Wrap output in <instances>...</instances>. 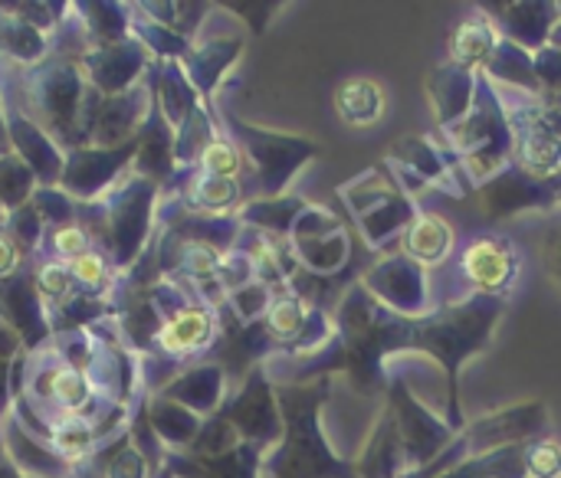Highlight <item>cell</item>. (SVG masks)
Here are the masks:
<instances>
[{
  "mask_svg": "<svg viewBox=\"0 0 561 478\" xmlns=\"http://www.w3.org/2000/svg\"><path fill=\"white\" fill-rule=\"evenodd\" d=\"M329 390V377L302 387H276L283 440L279 450L266 459V473L273 478H358L355 466L335 459L319 430V410L325 407Z\"/></svg>",
  "mask_w": 561,
  "mask_h": 478,
  "instance_id": "6da1fadb",
  "label": "cell"
},
{
  "mask_svg": "<svg viewBox=\"0 0 561 478\" xmlns=\"http://www.w3.org/2000/svg\"><path fill=\"white\" fill-rule=\"evenodd\" d=\"M391 413H394L401 450H404V476L414 473V469L431 466V456H437L450 443V436H454L401 384H394V390H391Z\"/></svg>",
  "mask_w": 561,
  "mask_h": 478,
  "instance_id": "7a4b0ae2",
  "label": "cell"
},
{
  "mask_svg": "<svg viewBox=\"0 0 561 478\" xmlns=\"http://www.w3.org/2000/svg\"><path fill=\"white\" fill-rule=\"evenodd\" d=\"M460 276L470 282L473 295H486L496 299L500 292H506L516 276H519V253L513 243L500 240V236H477L463 246L460 259H457Z\"/></svg>",
  "mask_w": 561,
  "mask_h": 478,
  "instance_id": "3957f363",
  "label": "cell"
},
{
  "mask_svg": "<svg viewBox=\"0 0 561 478\" xmlns=\"http://www.w3.org/2000/svg\"><path fill=\"white\" fill-rule=\"evenodd\" d=\"M273 397H276V390L270 387L263 371H253L247 387L240 390V397L220 417L227 423H233V430L243 436V443H253L263 450V446L283 440V413Z\"/></svg>",
  "mask_w": 561,
  "mask_h": 478,
  "instance_id": "277c9868",
  "label": "cell"
},
{
  "mask_svg": "<svg viewBox=\"0 0 561 478\" xmlns=\"http://www.w3.org/2000/svg\"><path fill=\"white\" fill-rule=\"evenodd\" d=\"M365 289L401 315H421L431 299V279L408 256H388L381 266H375V272L365 279Z\"/></svg>",
  "mask_w": 561,
  "mask_h": 478,
  "instance_id": "5b68a950",
  "label": "cell"
},
{
  "mask_svg": "<svg viewBox=\"0 0 561 478\" xmlns=\"http://www.w3.org/2000/svg\"><path fill=\"white\" fill-rule=\"evenodd\" d=\"M546 427V404H523V407H510L503 413H493L490 420H480L470 433H467V453L483 456L493 450H510L519 446L529 436H539V430Z\"/></svg>",
  "mask_w": 561,
  "mask_h": 478,
  "instance_id": "8992f818",
  "label": "cell"
},
{
  "mask_svg": "<svg viewBox=\"0 0 561 478\" xmlns=\"http://www.w3.org/2000/svg\"><path fill=\"white\" fill-rule=\"evenodd\" d=\"M243 135L250 138L247 141V151L256 158L260 171H263V184H266V194H276L289 177L293 171L316 154L312 141L306 138H279V135H260L253 128H243Z\"/></svg>",
  "mask_w": 561,
  "mask_h": 478,
  "instance_id": "52a82bcc",
  "label": "cell"
},
{
  "mask_svg": "<svg viewBox=\"0 0 561 478\" xmlns=\"http://www.w3.org/2000/svg\"><path fill=\"white\" fill-rule=\"evenodd\" d=\"M214 338V315L207 308L187 305L181 312H174L161 328L154 345L161 348V354L171 358H191L194 351H204Z\"/></svg>",
  "mask_w": 561,
  "mask_h": 478,
  "instance_id": "ba28073f",
  "label": "cell"
},
{
  "mask_svg": "<svg viewBox=\"0 0 561 478\" xmlns=\"http://www.w3.org/2000/svg\"><path fill=\"white\" fill-rule=\"evenodd\" d=\"M404 256L417 266H440L454 253V226L440 213H414L401 236Z\"/></svg>",
  "mask_w": 561,
  "mask_h": 478,
  "instance_id": "9c48e42d",
  "label": "cell"
},
{
  "mask_svg": "<svg viewBox=\"0 0 561 478\" xmlns=\"http://www.w3.org/2000/svg\"><path fill=\"white\" fill-rule=\"evenodd\" d=\"M503 39H506V36L496 30V23H493L490 16L477 13V16L463 20V23L457 26L454 39H450L454 66L470 69V72H473L477 66H490V59L496 56V49H500Z\"/></svg>",
  "mask_w": 561,
  "mask_h": 478,
  "instance_id": "30bf717a",
  "label": "cell"
},
{
  "mask_svg": "<svg viewBox=\"0 0 561 478\" xmlns=\"http://www.w3.org/2000/svg\"><path fill=\"white\" fill-rule=\"evenodd\" d=\"M385 105H388V95L375 79H348L335 92V112L342 115L345 125H355V128H368L381 121Z\"/></svg>",
  "mask_w": 561,
  "mask_h": 478,
  "instance_id": "8fae6325",
  "label": "cell"
},
{
  "mask_svg": "<svg viewBox=\"0 0 561 478\" xmlns=\"http://www.w3.org/2000/svg\"><path fill=\"white\" fill-rule=\"evenodd\" d=\"M556 7L552 3H513V7H503V13H496L510 33V43H516L519 49H539L549 36H552V20L559 13H552Z\"/></svg>",
  "mask_w": 561,
  "mask_h": 478,
  "instance_id": "7c38bea8",
  "label": "cell"
},
{
  "mask_svg": "<svg viewBox=\"0 0 561 478\" xmlns=\"http://www.w3.org/2000/svg\"><path fill=\"white\" fill-rule=\"evenodd\" d=\"M220 397H224V371L217 364L197 368L187 377H178V384L164 390V400H174L191 413H210L220 404Z\"/></svg>",
  "mask_w": 561,
  "mask_h": 478,
  "instance_id": "4fadbf2b",
  "label": "cell"
},
{
  "mask_svg": "<svg viewBox=\"0 0 561 478\" xmlns=\"http://www.w3.org/2000/svg\"><path fill=\"white\" fill-rule=\"evenodd\" d=\"M151 427L158 440H164L168 446H194L201 433V420L174 400H158L151 407Z\"/></svg>",
  "mask_w": 561,
  "mask_h": 478,
  "instance_id": "5bb4252c",
  "label": "cell"
},
{
  "mask_svg": "<svg viewBox=\"0 0 561 478\" xmlns=\"http://www.w3.org/2000/svg\"><path fill=\"white\" fill-rule=\"evenodd\" d=\"M309 315L312 308L306 305V299H296V295H283L270 305L266 312V331L270 338L276 341H299L306 335V325H309Z\"/></svg>",
  "mask_w": 561,
  "mask_h": 478,
  "instance_id": "9a60e30c",
  "label": "cell"
},
{
  "mask_svg": "<svg viewBox=\"0 0 561 478\" xmlns=\"http://www.w3.org/2000/svg\"><path fill=\"white\" fill-rule=\"evenodd\" d=\"M187 200H191V207H197V210H227V207H233V203L240 200V184L201 171V174L191 180Z\"/></svg>",
  "mask_w": 561,
  "mask_h": 478,
  "instance_id": "2e32d148",
  "label": "cell"
},
{
  "mask_svg": "<svg viewBox=\"0 0 561 478\" xmlns=\"http://www.w3.org/2000/svg\"><path fill=\"white\" fill-rule=\"evenodd\" d=\"M302 210H306L302 200H276V197H266L260 203H250L243 210V220H250V223H256L263 230H273V233H286V230L296 226V220H299Z\"/></svg>",
  "mask_w": 561,
  "mask_h": 478,
  "instance_id": "e0dca14e",
  "label": "cell"
},
{
  "mask_svg": "<svg viewBox=\"0 0 561 478\" xmlns=\"http://www.w3.org/2000/svg\"><path fill=\"white\" fill-rule=\"evenodd\" d=\"M197 164H201V171H204V174L237 180V174H240V167H243V154H240V148H237L230 138L214 135V138L207 141V148L201 151Z\"/></svg>",
  "mask_w": 561,
  "mask_h": 478,
  "instance_id": "ac0fdd59",
  "label": "cell"
},
{
  "mask_svg": "<svg viewBox=\"0 0 561 478\" xmlns=\"http://www.w3.org/2000/svg\"><path fill=\"white\" fill-rule=\"evenodd\" d=\"M69 276H72V285L85 295H102L108 285H112V276H108V263L102 259V253L89 249L82 256H76L69 263Z\"/></svg>",
  "mask_w": 561,
  "mask_h": 478,
  "instance_id": "d6986e66",
  "label": "cell"
},
{
  "mask_svg": "<svg viewBox=\"0 0 561 478\" xmlns=\"http://www.w3.org/2000/svg\"><path fill=\"white\" fill-rule=\"evenodd\" d=\"M33 190V171L16 158H0V207H20Z\"/></svg>",
  "mask_w": 561,
  "mask_h": 478,
  "instance_id": "ffe728a7",
  "label": "cell"
},
{
  "mask_svg": "<svg viewBox=\"0 0 561 478\" xmlns=\"http://www.w3.org/2000/svg\"><path fill=\"white\" fill-rule=\"evenodd\" d=\"M270 305H273V299H270V285H266V282H260V279L247 282L243 289H233V295H230V308L237 312V318H240V322H253V318H260L263 312H270Z\"/></svg>",
  "mask_w": 561,
  "mask_h": 478,
  "instance_id": "44dd1931",
  "label": "cell"
},
{
  "mask_svg": "<svg viewBox=\"0 0 561 478\" xmlns=\"http://www.w3.org/2000/svg\"><path fill=\"white\" fill-rule=\"evenodd\" d=\"M526 478H561V446L539 440L526 450Z\"/></svg>",
  "mask_w": 561,
  "mask_h": 478,
  "instance_id": "7402d4cb",
  "label": "cell"
},
{
  "mask_svg": "<svg viewBox=\"0 0 561 478\" xmlns=\"http://www.w3.org/2000/svg\"><path fill=\"white\" fill-rule=\"evenodd\" d=\"M49 246H53V256L72 263L76 256L89 253V233L79 223H59L49 230Z\"/></svg>",
  "mask_w": 561,
  "mask_h": 478,
  "instance_id": "603a6c76",
  "label": "cell"
},
{
  "mask_svg": "<svg viewBox=\"0 0 561 478\" xmlns=\"http://www.w3.org/2000/svg\"><path fill=\"white\" fill-rule=\"evenodd\" d=\"M16 263H20V249H16V243H13L7 233H0V279H7V276L16 269Z\"/></svg>",
  "mask_w": 561,
  "mask_h": 478,
  "instance_id": "cb8c5ba5",
  "label": "cell"
},
{
  "mask_svg": "<svg viewBox=\"0 0 561 478\" xmlns=\"http://www.w3.org/2000/svg\"><path fill=\"white\" fill-rule=\"evenodd\" d=\"M546 259H549L556 279L561 282V230H556V233L549 236V243H546Z\"/></svg>",
  "mask_w": 561,
  "mask_h": 478,
  "instance_id": "d4e9b609",
  "label": "cell"
}]
</instances>
